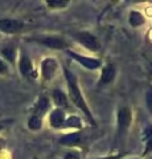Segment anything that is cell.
<instances>
[{
    "label": "cell",
    "mask_w": 152,
    "mask_h": 159,
    "mask_svg": "<svg viewBox=\"0 0 152 159\" xmlns=\"http://www.w3.org/2000/svg\"><path fill=\"white\" fill-rule=\"evenodd\" d=\"M52 98H53V101H54L56 105L58 106V109L67 106V97H66V94L63 93L62 90H60V89H54V90H53Z\"/></svg>",
    "instance_id": "obj_12"
},
{
    "label": "cell",
    "mask_w": 152,
    "mask_h": 159,
    "mask_svg": "<svg viewBox=\"0 0 152 159\" xmlns=\"http://www.w3.org/2000/svg\"><path fill=\"white\" fill-rule=\"evenodd\" d=\"M65 159H81V157H80V154L76 151H69L65 154Z\"/></svg>",
    "instance_id": "obj_21"
},
{
    "label": "cell",
    "mask_w": 152,
    "mask_h": 159,
    "mask_svg": "<svg viewBox=\"0 0 152 159\" xmlns=\"http://www.w3.org/2000/svg\"><path fill=\"white\" fill-rule=\"evenodd\" d=\"M128 21L132 27L138 28L140 25H143V24L145 23V19L143 16V13H140L138 11H131L130 12V17H128Z\"/></svg>",
    "instance_id": "obj_13"
},
{
    "label": "cell",
    "mask_w": 152,
    "mask_h": 159,
    "mask_svg": "<svg viewBox=\"0 0 152 159\" xmlns=\"http://www.w3.org/2000/svg\"><path fill=\"white\" fill-rule=\"evenodd\" d=\"M145 102H147V107H148L150 111L152 113V86H150L145 93Z\"/></svg>",
    "instance_id": "obj_20"
},
{
    "label": "cell",
    "mask_w": 152,
    "mask_h": 159,
    "mask_svg": "<svg viewBox=\"0 0 152 159\" xmlns=\"http://www.w3.org/2000/svg\"><path fill=\"white\" fill-rule=\"evenodd\" d=\"M115 73H116V69L115 65L112 64H107L102 68V72H101V77H99V86H103L110 84L112 80L115 78Z\"/></svg>",
    "instance_id": "obj_10"
},
{
    "label": "cell",
    "mask_w": 152,
    "mask_h": 159,
    "mask_svg": "<svg viewBox=\"0 0 152 159\" xmlns=\"http://www.w3.org/2000/svg\"><path fill=\"white\" fill-rule=\"evenodd\" d=\"M66 53L69 54V56H70L73 60H76L78 64H81L82 66H85L86 69L94 70V69H98V68L101 66V61H99V60H97V58H91V57H87V56H82V54L76 53V52H73V51H67Z\"/></svg>",
    "instance_id": "obj_4"
},
{
    "label": "cell",
    "mask_w": 152,
    "mask_h": 159,
    "mask_svg": "<svg viewBox=\"0 0 152 159\" xmlns=\"http://www.w3.org/2000/svg\"><path fill=\"white\" fill-rule=\"evenodd\" d=\"M2 54L4 58H7V61L9 62H15V58H16V49L13 45H6L2 49Z\"/></svg>",
    "instance_id": "obj_15"
},
{
    "label": "cell",
    "mask_w": 152,
    "mask_h": 159,
    "mask_svg": "<svg viewBox=\"0 0 152 159\" xmlns=\"http://www.w3.org/2000/svg\"><path fill=\"white\" fill-rule=\"evenodd\" d=\"M83 141V135L81 131H74L70 134H66L60 139V145L62 146H67V147H76L80 146Z\"/></svg>",
    "instance_id": "obj_8"
},
{
    "label": "cell",
    "mask_w": 152,
    "mask_h": 159,
    "mask_svg": "<svg viewBox=\"0 0 152 159\" xmlns=\"http://www.w3.org/2000/svg\"><path fill=\"white\" fill-rule=\"evenodd\" d=\"M46 4L49 8L58 9V8H65L67 4H69V2H67V0H48Z\"/></svg>",
    "instance_id": "obj_19"
},
{
    "label": "cell",
    "mask_w": 152,
    "mask_h": 159,
    "mask_svg": "<svg viewBox=\"0 0 152 159\" xmlns=\"http://www.w3.org/2000/svg\"><path fill=\"white\" fill-rule=\"evenodd\" d=\"M63 72H65V77H66V82H67V89H69L70 99L73 101V103H74V105L80 109L83 114H85L86 118L89 119V122L91 123V125L95 126V119H94V117H93L90 109H89V106H87L85 98H83L82 93L80 90V86H78L76 76L72 72H69V69H66V68H65V70Z\"/></svg>",
    "instance_id": "obj_1"
},
{
    "label": "cell",
    "mask_w": 152,
    "mask_h": 159,
    "mask_svg": "<svg viewBox=\"0 0 152 159\" xmlns=\"http://www.w3.org/2000/svg\"><path fill=\"white\" fill-rule=\"evenodd\" d=\"M65 127H74V129H81L82 127V121L78 117H76V116H72V117H69L65 121V125H63Z\"/></svg>",
    "instance_id": "obj_18"
},
{
    "label": "cell",
    "mask_w": 152,
    "mask_h": 159,
    "mask_svg": "<svg viewBox=\"0 0 152 159\" xmlns=\"http://www.w3.org/2000/svg\"><path fill=\"white\" fill-rule=\"evenodd\" d=\"M42 126V118L41 117H38V116H32L31 118H29V121H28V127L31 129V130H40Z\"/></svg>",
    "instance_id": "obj_17"
},
{
    "label": "cell",
    "mask_w": 152,
    "mask_h": 159,
    "mask_svg": "<svg viewBox=\"0 0 152 159\" xmlns=\"http://www.w3.org/2000/svg\"><path fill=\"white\" fill-rule=\"evenodd\" d=\"M57 68H58V64L54 58L48 57V58L44 60L41 62V74H42L44 80H46V81L52 80L53 76H54L56 72H57Z\"/></svg>",
    "instance_id": "obj_6"
},
{
    "label": "cell",
    "mask_w": 152,
    "mask_h": 159,
    "mask_svg": "<svg viewBox=\"0 0 152 159\" xmlns=\"http://www.w3.org/2000/svg\"><path fill=\"white\" fill-rule=\"evenodd\" d=\"M144 142H145V148H144V155L152 151V127H148L144 130Z\"/></svg>",
    "instance_id": "obj_16"
},
{
    "label": "cell",
    "mask_w": 152,
    "mask_h": 159,
    "mask_svg": "<svg viewBox=\"0 0 152 159\" xmlns=\"http://www.w3.org/2000/svg\"><path fill=\"white\" fill-rule=\"evenodd\" d=\"M37 41L50 49H63L66 47L65 39L61 36H44L37 39Z\"/></svg>",
    "instance_id": "obj_7"
},
{
    "label": "cell",
    "mask_w": 152,
    "mask_h": 159,
    "mask_svg": "<svg viewBox=\"0 0 152 159\" xmlns=\"http://www.w3.org/2000/svg\"><path fill=\"white\" fill-rule=\"evenodd\" d=\"M74 37L78 43H81L86 49H89L91 52H98L99 51V41L98 39L91 34L90 32H78L74 34Z\"/></svg>",
    "instance_id": "obj_2"
},
{
    "label": "cell",
    "mask_w": 152,
    "mask_h": 159,
    "mask_svg": "<svg viewBox=\"0 0 152 159\" xmlns=\"http://www.w3.org/2000/svg\"><path fill=\"white\" fill-rule=\"evenodd\" d=\"M8 72V68H7V65H6V62L3 61V60H0V73L2 74H6Z\"/></svg>",
    "instance_id": "obj_22"
},
{
    "label": "cell",
    "mask_w": 152,
    "mask_h": 159,
    "mask_svg": "<svg viewBox=\"0 0 152 159\" xmlns=\"http://www.w3.org/2000/svg\"><path fill=\"white\" fill-rule=\"evenodd\" d=\"M2 129H3V126H2V125H0V130H2Z\"/></svg>",
    "instance_id": "obj_25"
},
{
    "label": "cell",
    "mask_w": 152,
    "mask_h": 159,
    "mask_svg": "<svg viewBox=\"0 0 152 159\" xmlns=\"http://www.w3.org/2000/svg\"><path fill=\"white\" fill-rule=\"evenodd\" d=\"M49 121H50V126L54 127V129H60V127H63L65 125V111L62 109H54L52 113H50V117H49Z\"/></svg>",
    "instance_id": "obj_11"
},
{
    "label": "cell",
    "mask_w": 152,
    "mask_h": 159,
    "mask_svg": "<svg viewBox=\"0 0 152 159\" xmlns=\"http://www.w3.org/2000/svg\"><path fill=\"white\" fill-rule=\"evenodd\" d=\"M19 69L24 77L27 78H35L36 77V72L33 69V65H32V61L29 60L28 56L25 54H21L20 57V62H19Z\"/></svg>",
    "instance_id": "obj_9"
},
{
    "label": "cell",
    "mask_w": 152,
    "mask_h": 159,
    "mask_svg": "<svg viewBox=\"0 0 152 159\" xmlns=\"http://www.w3.org/2000/svg\"><path fill=\"white\" fill-rule=\"evenodd\" d=\"M48 109H49V99L46 97H40L36 105V116L41 117L42 114H45L48 111Z\"/></svg>",
    "instance_id": "obj_14"
},
{
    "label": "cell",
    "mask_w": 152,
    "mask_h": 159,
    "mask_svg": "<svg viewBox=\"0 0 152 159\" xmlns=\"http://www.w3.org/2000/svg\"><path fill=\"white\" fill-rule=\"evenodd\" d=\"M122 155H110V157H105V158H98V159H120Z\"/></svg>",
    "instance_id": "obj_23"
},
{
    "label": "cell",
    "mask_w": 152,
    "mask_h": 159,
    "mask_svg": "<svg viewBox=\"0 0 152 159\" xmlns=\"http://www.w3.org/2000/svg\"><path fill=\"white\" fill-rule=\"evenodd\" d=\"M132 121V114L131 110L127 106H122L118 110V134L123 135L127 131V129L130 127Z\"/></svg>",
    "instance_id": "obj_3"
},
{
    "label": "cell",
    "mask_w": 152,
    "mask_h": 159,
    "mask_svg": "<svg viewBox=\"0 0 152 159\" xmlns=\"http://www.w3.org/2000/svg\"><path fill=\"white\" fill-rule=\"evenodd\" d=\"M24 28V23L16 19H0V31L6 33H17Z\"/></svg>",
    "instance_id": "obj_5"
},
{
    "label": "cell",
    "mask_w": 152,
    "mask_h": 159,
    "mask_svg": "<svg viewBox=\"0 0 152 159\" xmlns=\"http://www.w3.org/2000/svg\"><path fill=\"white\" fill-rule=\"evenodd\" d=\"M4 146V141H3V139H0V148H2Z\"/></svg>",
    "instance_id": "obj_24"
}]
</instances>
